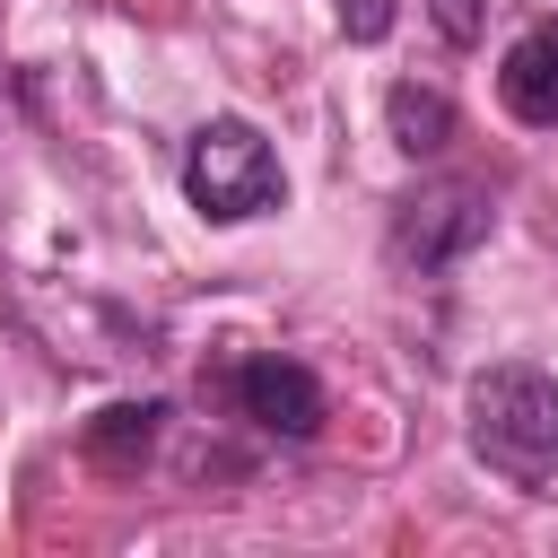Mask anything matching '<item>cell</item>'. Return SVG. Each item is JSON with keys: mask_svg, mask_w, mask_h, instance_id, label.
I'll list each match as a JSON object with an SVG mask.
<instances>
[{"mask_svg": "<svg viewBox=\"0 0 558 558\" xmlns=\"http://www.w3.org/2000/svg\"><path fill=\"white\" fill-rule=\"evenodd\" d=\"M462 436L514 488L558 480V384L541 366H514V357L506 366H480L471 375V401H462Z\"/></svg>", "mask_w": 558, "mask_h": 558, "instance_id": "obj_1", "label": "cell"}, {"mask_svg": "<svg viewBox=\"0 0 558 558\" xmlns=\"http://www.w3.org/2000/svg\"><path fill=\"white\" fill-rule=\"evenodd\" d=\"M279 192H288V174H279V157H270V140H262L253 122L218 113V122H201V131L183 140V201H192L201 218L244 227V218L279 209Z\"/></svg>", "mask_w": 558, "mask_h": 558, "instance_id": "obj_2", "label": "cell"}, {"mask_svg": "<svg viewBox=\"0 0 558 558\" xmlns=\"http://www.w3.org/2000/svg\"><path fill=\"white\" fill-rule=\"evenodd\" d=\"M488 227H497L488 183H418L392 209V262L401 270H453L462 253L488 244Z\"/></svg>", "mask_w": 558, "mask_h": 558, "instance_id": "obj_3", "label": "cell"}, {"mask_svg": "<svg viewBox=\"0 0 558 558\" xmlns=\"http://www.w3.org/2000/svg\"><path fill=\"white\" fill-rule=\"evenodd\" d=\"M227 392H235V410H244L253 427H270V436H288V445H305V436L323 427V384H314V366H296V357H235Z\"/></svg>", "mask_w": 558, "mask_h": 558, "instance_id": "obj_4", "label": "cell"}, {"mask_svg": "<svg viewBox=\"0 0 558 558\" xmlns=\"http://www.w3.org/2000/svg\"><path fill=\"white\" fill-rule=\"evenodd\" d=\"M497 105L523 122V131H558V26H532L506 44L497 61Z\"/></svg>", "mask_w": 558, "mask_h": 558, "instance_id": "obj_5", "label": "cell"}, {"mask_svg": "<svg viewBox=\"0 0 558 558\" xmlns=\"http://www.w3.org/2000/svg\"><path fill=\"white\" fill-rule=\"evenodd\" d=\"M157 427H166V401H113V410H96L78 427V453L96 471H140L148 445H157Z\"/></svg>", "mask_w": 558, "mask_h": 558, "instance_id": "obj_6", "label": "cell"}, {"mask_svg": "<svg viewBox=\"0 0 558 558\" xmlns=\"http://www.w3.org/2000/svg\"><path fill=\"white\" fill-rule=\"evenodd\" d=\"M384 122H392V148H401V157H436V148L453 140V105H445L436 87H418V78H401V87L384 96Z\"/></svg>", "mask_w": 558, "mask_h": 558, "instance_id": "obj_7", "label": "cell"}, {"mask_svg": "<svg viewBox=\"0 0 558 558\" xmlns=\"http://www.w3.org/2000/svg\"><path fill=\"white\" fill-rule=\"evenodd\" d=\"M427 17L445 44H480V0H427Z\"/></svg>", "mask_w": 558, "mask_h": 558, "instance_id": "obj_8", "label": "cell"}, {"mask_svg": "<svg viewBox=\"0 0 558 558\" xmlns=\"http://www.w3.org/2000/svg\"><path fill=\"white\" fill-rule=\"evenodd\" d=\"M340 26H349V44H375L392 26V0H340Z\"/></svg>", "mask_w": 558, "mask_h": 558, "instance_id": "obj_9", "label": "cell"}]
</instances>
